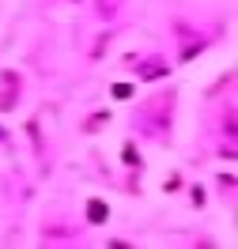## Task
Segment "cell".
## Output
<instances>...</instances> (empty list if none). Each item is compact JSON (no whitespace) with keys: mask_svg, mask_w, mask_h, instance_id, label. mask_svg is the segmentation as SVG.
I'll use <instances>...</instances> for the list:
<instances>
[{"mask_svg":"<svg viewBox=\"0 0 238 249\" xmlns=\"http://www.w3.org/2000/svg\"><path fill=\"white\" fill-rule=\"evenodd\" d=\"M87 215H91V223H106V215H110V208L102 200H91L87 204Z\"/></svg>","mask_w":238,"mask_h":249,"instance_id":"1","label":"cell"}]
</instances>
